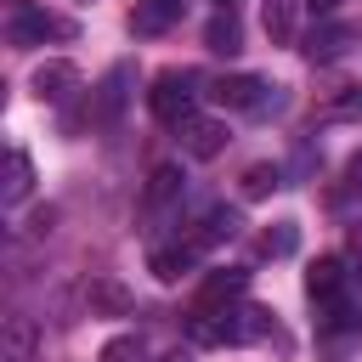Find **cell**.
<instances>
[{
	"mask_svg": "<svg viewBox=\"0 0 362 362\" xmlns=\"http://www.w3.org/2000/svg\"><path fill=\"white\" fill-rule=\"evenodd\" d=\"M209 102L215 107H232V113H277L283 107L277 85H266L260 74H221L209 85Z\"/></svg>",
	"mask_w": 362,
	"mask_h": 362,
	"instance_id": "1",
	"label": "cell"
},
{
	"mask_svg": "<svg viewBox=\"0 0 362 362\" xmlns=\"http://www.w3.org/2000/svg\"><path fill=\"white\" fill-rule=\"evenodd\" d=\"M147 107H153L164 124L192 119V107H198V74H192V68H170V74H158L153 90H147Z\"/></svg>",
	"mask_w": 362,
	"mask_h": 362,
	"instance_id": "2",
	"label": "cell"
},
{
	"mask_svg": "<svg viewBox=\"0 0 362 362\" xmlns=\"http://www.w3.org/2000/svg\"><path fill=\"white\" fill-rule=\"evenodd\" d=\"M74 34L79 28L68 17H57V11H45L34 0H17L11 6V45H45V40H74Z\"/></svg>",
	"mask_w": 362,
	"mask_h": 362,
	"instance_id": "3",
	"label": "cell"
},
{
	"mask_svg": "<svg viewBox=\"0 0 362 362\" xmlns=\"http://www.w3.org/2000/svg\"><path fill=\"white\" fill-rule=\"evenodd\" d=\"M175 130H181V153H187V158H215V153L226 147V119L192 113V119H181Z\"/></svg>",
	"mask_w": 362,
	"mask_h": 362,
	"instance_id": "4",
	"label": "cell"
},
{
	"mask_svg": "<svg viewBox=\"0 0 362 362\" xmlns=\"http://www.w3.org/2000/svg\"><path fill=\"white\" fill-rule=\"evenodd\" d=\"M181 17H187V0H136L130 6V34L153 40V34H170Z\"/></svg>",
	"mask_w": 362,
	"mask_h": 362,
	"instance_id": "5",
	"label": "cell"
},
{
	"mask_svg": "<svg viewBox=\"0 0 362 362\" xmlns=\"http://www.w3.org/2000/svg\"><path fill=\"white\" fill-rule=\"evenodd\" d=\"M243 288H249V272H243V266L209 272V277H204V288H198V305H204V311H226V305H232Z\"/></svg>",
	"mask_w": 362,
	"mask_h": 362,
	"instance_id": "6",
	"label": "cell"
},
{
	"mask_svg": "<svg viewBox=\"0 0 362 362\" xmlns=\"http://www.w3.org/2000/svg\"><path fill=\"white\" fill-rule=\"evenodd\" d=\"M79 90V68L74 62H40L34 68V96L40 102H68Z\"/></svg>",
	"mask_w": 362,
	"mask_h": 362,
	"instance_id": "7",
	"label": "cell"
},
{
	"mask_svg": "<svg viewBox=\"0 0 362 362\" xmlns=\"http://www.w3.org/2000/svg\"><path fill=\"white\" fill-rule=\"evenodd\" d=\"M34 351H40L34 317H6V328H0V362H34Z\"/></svg>",
	"mask_w": 362,
	"mask_h": 362,
	"instance_id": "8",
	"label": "cell"
},
{
	"mask_svg": "<svg viewBox=\"0 0 362 362\" xmlns=\"http://www.w3.org/2000/svg\"><path fill=\"white\" fill-rule=\"evenodd\" d=\"M351 40H356V34H351L345 23H334V17H328V23H317V28L305 34V57H311V62H334V57H345V51H351Z\"/></svg>",
	"mask_w": 362,
	"mask_h": 362,
	"instance_id": "9",
	"label": "cell"
},
{
	"mask_svg": "<svg viewBox=\"0 0 362 362\" xmlns=\"http://www.w3.org/2000/svg\"><path fill=\"white\" fill-rule=\"evenodd\" d=\"M305 294H311L317 305H334V300L345 294V266H339L334 255H322V260L305 272Z\"/></svg>",
	"mask_w": 362,
	"mask_h": 362,
	"instance_id": "10",
	"label": "cell"
},
{
	"mask_svg": "<svg viewBox=\"0 0 362 362\" xmlns=\"http://www.w3.org/2000/svg\"><path fill=\"white\" fill-rule=\"evenodd\" d=\"M28 192H34V164H28V153H23V147H11V153H6V187H0V204H6V209H17Z\"/></svg>",
	"mask_w": 362,
	"mask_h": 362,
	"instance_id": "11",
	"label": "cell"
},
{
	"mask_svg": "<svg viewBox=\"0 0 362 362\" xmlns=\"http://www.w3.org/2000/svg\"><path fill=\"white\" fill-rule=\"evenodd\" d=\"M238 226H243V221H238V209H209V215L187 232V243H192V249H215V243L238 238Z\"/></svg>",
	"mask_w": 362,
	"mask_h": 362,
	"instance_id": "12",
	"label": "cell"
},
{
	"mask_svg": "<svg viewBox=\"0 0 362 362\" xmlns=\"http://www.w3.org/2000/svg\"><path fill=\"white\" fill-rule=\"evenodd\" d=\"M85 300H90V311H107V317H124L130 311V288L119 277H107V272H96L85 283Z\"/></svg>",
	"mask_w": 362,
	"mask_h": 362,
	"instance_id": "13",
	"label": "cell"
},
{
	"mask_svg": "<svg viewBox=\"0 0 362 362\" xmlns=\"http://www.w3.org/2000/svg\"><path fill=\"white\" fill-rule=\"evenodd\" d=\"M198 255H204V249H192V243H170V249H153V260H147V266H153V277H158V283H181V277L192 272V260H198Z\"/></svg>",
	"mask_w": 362,
	"mask_h": 362,
	"instance_id": "14",
	"label": "cell"
},
{
	"mask_svg": "<svg viewBox=\"0 0 362 362\" xmlns=\"http://www.w3.org/2000/svg\"><path fill=\"white\" fill-rule=\"evenodd\" d=\"M204 45L221 51V57H238V51H243V23H238L232 11H215L209 28H204Z\"/></svg>",
	"mask_w": 362,
	"mask_h": 362,
	"instance_id": "15",
	"label": "cell"
},
{
	"mask_svg": "<svg viewBox=\"0 0 362 362\" xmlns=\"http://www.w3.org/2000/svg\"><path fill=\"white\" fill-rule=\"evenodd\" d=\"M294 249H300V226H294V221H277V226L260 232V255H266V260H283V255H294Z\"/></svg>",
	"mask_w": 362,
	"mask_h": 362,
	"instance_id": "16",
	"label": "cell"
},
{
	"mask_svg": "<svg viewBox=\"0 0 362 362\" xmlns=\"http://www.w3.org/2000/svg\"><path fill=\"white\" fill-rule=\"evenodd\" d=\"M124 79H130V68H113V74L102 79V102H96V119H113V113L124 107Z\"/></svg>",
	"mask_w": 362,
	"mask_h": 362,
	"instance_id": "17",
	"label": "cell"
},
{
	"mask_svg": "<svg viewBox=\"0 0 362 362\" xmlns=\"http://www.w3.org/2000/svg\"><path fill=\"white\" fill-rule=\"evenodd\" d=\"M175 192H181V170H175V164H158V170H153V187H147V204L158 209V204H170Z\"/></svg>",
	"mask_w": 362,
	"mask_h": 362,
	"instance_id": "18",
	"label": "cell"
},
{
	"mask_svg": "<svg viewBox=\"0 0 362 362\" xmlns=\"http://www.w3.org/2000/svg\"><path fill=\"white\" fill-rule=\"evenodd\" d=\"M277 181H283L277 164H249V170H243V198H266Z\"/></svg>",
	"mask_w": 362,
	"mask_h": 362,
	"instance_id": "19",
	"label": "cell"
},
{
	"mask_svg": "<svg viewBox=\"0 0 362 362\" xmlns=\"http://www.w3.org/2000/svg\"><path fill=\"white\" fill-rule=\"evenodd\" d=\"M266 34H272L277 45H288V34H294V17H288V0H266Z\"/></svg>",
	"mask_w": 362,
	"mask_h": 362,
	"instance_id": "20",
	"label": "cell"
},
{
	"mask_svg": "<svg viewBox=\"0 0 362 362\" xmlns=\"http://www.w3.org/2000/svg\"><path fill=\"white\" fill-rule=\"evenodd\" d=\"M328 119H362V85H339V96L328 102Z\"/></svg>",
	"mask_w": 362,
	"mask_h": 362,
	"instance_id": "21",
	"label": "cell"
},
{
	"mask_svg": "<svg viewBox=\"0 0 362 362\" xmlns=\"http://www.w3.org/2000/svg\"><path fill=\"white\" fill-rule=\"evenodd\" d=\"M102 362H141V339H136V334H124V339L102 345Z\"/></svg>",
	"mask_w": 362,
	"mask_h": 362,
	"instance_id": "22",
	"label": "cell"
},
{
	"mask_svg": "<svg viewBox=\"0 0 362 362\" xmlns=\"http://www.w3.org/2000/svg\"><path fill=\"white\" fill-rule=\"evenodd\" d=\"M345 0H305V11H311V23H328L334 11H339Z\"/></svg>",
	"mask_w": 362,
	"mask_h": 362,
	"instance_id": "23",
	"label": "cell"
},
{
	"mask_svg": "<svg viewBox=\"0 0 362 362\" xmlns=\"http://www.w3.org/2000/svg\"><path fill=\"white\" fill-rule=\"evenodd\" d=\"M351 175H356V181H362V153H356V158H351Z\"/></svg>",
	"mask_w": 362,
	"mask_h": 362,
	"instance_id": "24",
	"label": "cell"
},
{
	"mask_svg": "<svg viewBox=\"0 0 362 362\" xmlns=\"http://www.w3.org/2000/svg\"><path fill=\"white\" fill-rule=\"evenodd\" d=\"M215 6H221V11H232V0H215Z\"/></svg>",
	"mask_w": 362,
	"mask_h": 362,
	"instance_id": "25",
	"label": "cell"
},
{
	"mask_svg": "<svg viewBox=\"0 0 362 362\" xmlns=\"http://www.w3.org/2000/svg\"><path fill=\"white\" fill-rule=\"evenodd\" d=\"M164 362H187V356H164Z\"/></svg>",
	"mask_w": 362,
	"mask_h": 362,
	"instance_id": "26",
	"label": "cell"
}]
</instances>
